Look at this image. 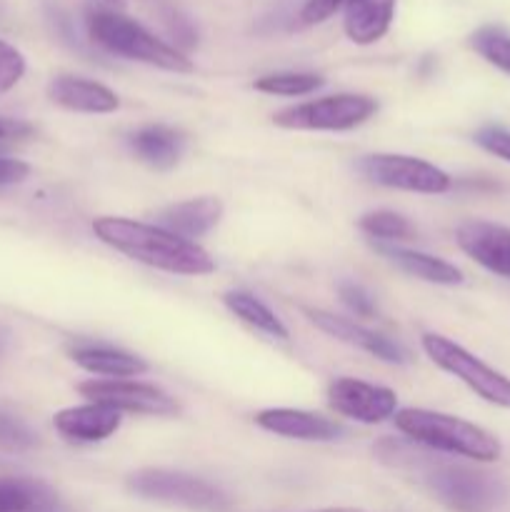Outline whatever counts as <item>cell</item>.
<instances>
[{"instance_id":"cell-13","label":"cell","mask_w":510,"mask_h":512,"mask_svg":"<svg viewBox=\"0 0 510 512\" xmlns=\"http://www.w3.org/2000/svg\"><path fill=\"white\" fill-rule=\"evenodd\" d=\"M120 423L123 418L118 410L100 403L65 408L53 418L55 430L70 443H103L110 435L118 433Z\"/></svg>"},{"instance_id":"cell-30","label":"cell","mask_w":510,"mask_h":512,"mask_svg":"<svg viewBox=\"0 0 510 512\" xmlns=\"http://www.w3.org/2000/svg\"><path fill=\"white\" fill-rule=\"evenodd\" d=\"M345 5V0H305L303 10H300V18L305 25H318L325 23L330 15L338 13Z\"/></svg>"},{"instance_id":"cell-28","label":"cell","mask_w":510,"mask_h":512,"mask_svg":"<svg viewBox=\"0 0 510 512\" xmlns=\"http://www.w3.org/2000/svg\"><path fill=\"white\" fill-rule=\"evenodd\" d=\"M475 143L495 158L510 163V130L498 128V125H485L475 133Z\"/></svg>"},{"instance_id":"cell-32","label":"cell","mask_w":510,"mask_h":512,"mask_svg":"<svg viewBox=\"0 0 510 512\" xmlns=\"http://www.w3.org/2000/svg\"><path fill=\"white\" fill-rule=\"evenodd\" d=\"M35 133V128L25 120L15 118H0V140H23L30 138Z\"/></svg>"},{"instance_id":"cell-10","label":"cell","mask_w":510,"mask_h":512,"mask_svg":"<svg viewBox=\"0 0 510 512\" xmlns=\"http://www.w3.org/2000/svg\"><path fill=\"white\" fill-rule=\"evenodd\" d=\"M328 403L343 418L375 425L393 418L395 408H398V395L383 385H370L355 378H338L330 383Z\"/></svg>"},{"instance_id":"cell-6","label":"cell","mask_w":510,"mask_h":512,"mask_svg":"<svg viewBox=\"0 0 510 512\" xmlns=\"http://www.w3.org/2000/svg\"><path fill=\"white\" fill-rule=\"evenodd\" d=\"M375 113L378 100L370 95L338 93L278 110L273 123L288 130H353Z\"/></svg>"},{"instance_id":"cell-34","label":"cell","mask_w":510,"mask_h":512,"mask_svg":"<svg viewBox=\"0 0 510 512\" xmlns=\"http://www.w3.org/2000/svg\"><path fill=\"white\" fill-rule=\"evenodd\" d=\"M0 343H3V340H0Z\"/></svg>"},{"instance_id":"cell-20","label":"cell","mask_w":510,"mask_h":512,"mask_svg":"<svg viewBox=\"0 0 510 512\" xmlns=\"http://www.w3.org/2000/svg\"><path fill=\"white\" fill-rule=\"evenodd\" d=\"M380 253L388 260H393L400 270H405L413 278L425 280V283L435 285H460L463 283V273L460 268H455L453 263L443 258H435V255L420 253V250H408V248H380Z\"/></svg>"},{"instance_id":"cell-31","label":"cell","mask_w":510,"mask_h":512,"mask_svg":"<svg viewBox=\"0 0 510 512\" xmlns=\"http://www.w3.org/2000/svg\"><path fill=\"white\" fill-rule=\"evenodd\" d=\"M30 175V165L15 158H0V185H15Z\"/></svg>"},{"instance_id":"cell-4","label":"cell","mask_w":510,"mask_h":512,"mask_svg":"<svg viewBox=\"0 0 510 512\" xmlns=\"http://www.w3.org/2000/svg\"><path fill=\"white\" fill-rule=\"evenodd\" d=\"M425 483L440 503L455 512H503L510 500V488L500 475L470 465H430Z\"/></svg>"},{"instance_id":"cell-17","label":"cell","mask_w":510,"mask_h":512,"mask_svg":"<svg viewBox=\"0 0 510 512\" xmlns=\"http://www.w3.org/2000/svg\"><path fill=\"white\" fill-rule=\"evenodd\" d=\"M343 28L353 43L370 45L388 33L395 15V0H345Z\"/></svg>"},{"instance_id":"cell-7","label":"cell","mask_w":510,"mask_h":512,"mask_svg":"<svg viewBox=\"0 0 510 512\" xmlns=\"http://www.w3.org/2000/svg\"><path fill=\"white\" fill-rule=\"evenodd\" d=\"M128 488L135 495L148 500H158V503L168 505H183L188 510L200 512H228L230 500L223 490L215 485L205 483V480L195 478L188 473H175V470L163 468H148L138 470L130 475Z\"/></svg>"},{"instance_id":"cell-23","label":"cell","mask_w":510,"mask_h":512,"mask_svg":"<svg viewBox=\"0 0 510 512\" xmlns=\"http://www.w3.org/2000/svg\"><path fill=\"white\" fill-rule=\"evenodd\" d=\"M325 78L315 73H268L263 78L255 80V90L268 95H285V98H295V95H308L313 90L323 88Z\"/></svg>"},{"instance_id":"cell-1","label":"cell","mask_w":510,"mask_h":512,"mask_svg":"<svg viewBox=\"0 0 510 512\" xmlns=\"http://www.w3.org/2000/svg\"><path fill=\"white\" fill-rule=\"evenodd\" d=\"M93 233L118 253L150 265V268L165 270V273L210 275L215 270L208 250L195 245L193 240H185L160 228V225L103 215V218L93 220Z\"/></svg>"},{"instance_id":"cell-14","label":"cell","mask_w":510,"mask_h":512,"mask_svg":"<svg viewBox=\"0 0 510 512\" xmlns=\"http://www.w3.org/2000/svg\"><path fill=\"white\" fill-rule=\"evenodd\" d=\"M255 423L263 430L283 438L293 440H315V443H325V440H335L343 435L335 420L323 418V415L308 413V410H293V408H270L260 410L255 415Z\"/></svg>"},{"instance_id":"cell-24","label":"cell","mask_w":510,"mask_h":512,"mask_svg":"<svg viewBox=\"0 0 510 512\" xmlns=\"http://www.w3.org/2000/svg\"><path fill=\"white\" fill-rule=\"evenodd\" d=\"M470 45H473L480 58H485L490 65L510 75V35L505 30L485 25V28H478L470 35Z\"/></svg>"},{"instance_id":"cell-25","label":"cell","mask_w":510,"mask_h":512,"mask_svg":"<svg viewBox=\"0 0 510 512\" xmlns=\"http://www.w3.org/2000/svg\"><path fill=\"white\" fill-rule=\"evenodd\" d=\"M360 228L380 240H410L415 235V225L408 218L393 210H373L360 218Z\"/></svg>"},{"instance_id":"cell-27","label":"cell","mask_w":510,"mask_h":512,"mask_svg":"<svg viewBox=\"0 0 510 512\" xmlns=\"http://www.w3.org/2000/svg\"><path fill=\"white\" fill-rule=\"evenodd\" d=\"M25 75V58L15 45L0 40V93H8L10 88L20 83Z\"/></svg>"},{"instance_id":"cell-15","label":"cell","mask_w":510,"mask_h":512,"mask_svg":"<svg viewBox=\"0 0 510 512\" xmlns=\"http://www.w3.org/2000/svg\"><path fill=\"white\" fill-rule=\"evenodd\" d=\"M48 95L55 105L75 113H113L120 100L108 85L78 75H58L48 85Z\"/></svg>"},{"instance_id":"cell-8","label":"cell","mask_w":510,"mask_h":512,"mask_svg":"<svg viewBox=\"0 0 510 512\" xmlns=\"http://www.w3.org/2000/svg\"><path fill=\"white\" fill-rule=\"evenodd\" d=\"M358 168L370 183L385 185V188L423 195H440L450 188V175L445 170L435 168L433 163H425V160L410 158V155H368L360 160Z\"/></svg>"},{"instance_id":"cell-33","label":"cell","mask_w":510,"mask_h":512,"mask_svg":"<svg viewBox=\"0 0 510 512\" xmlns=\"http://www.w3.org/2000/svg\"><path fill=\"white\" fill-rule=\"evenodd\" d=\"M315 512H363V510H353V508H328V510H315Z\"/></svg>"},{"instance_id":"cell-9","label":"cell","mask_w":510,"mask_h":512,"mask_svg":"<svg viewBox=\"0 0 510 512\" xmlns=\"http://www.w3.org/2000/svg\"><path fill=\"white\" fill-rule=\"evenodd\" d=\"M78 393L88 398L90 403L108 405V408H115L118 413L128 410V413L170 418V415H178L180 410L178 403L165 390L148 383H135V380H88V383L78 385Z\"/></svg>"},{"instance_id":"cell-11","label":"cell","mask_w":510,"mask_h":512,"mask_svg":"<svg viewBox=\"0 0 510 512\" xmlns=\"http://www.w3.org/2000/svg\"><path fill=\"white\" fill-rule=\"evenodd\" d=\"M303 313L308 315V320L315 325V328L333 335V338L343 340V343L355 345V348L365 350V353L375 355L378 360H385V363H395V365H405L410 360L408 350H405L403 345L385 338V335L375 333V330L363 328V325L353 323V320L340 318V315L328 313V310H315V308H303Z\"/></svg>"},{"instance_id":"cell-5","label":"cell","mask_w":510,"mask_h":512,"mask_svg":"<svg viewBox=\"0 0 510 512\" xmlns=\"http://www.w3.org/2000/svg\"><path fill=\"white\" fill-rule=\"evenodd\" d=\"M423 350L438 368L455 375L460 383L468 385L485 403H493L498 408L510 410V378H505L503 373H498V370L485 365L480 358H475L463 345L453 343L445 335L425 333Z\"/></svg>"},{"instance_id":"cell-12","label":"cell","mask_w":510,"mask_h":512,"mask_svg":"<svg viewBox=\"0 0 510 512\" xmlns=\"http://www.w3.org/2000/svg\"><path fill=\"white\" fill-rule=\"evenodd\" d=\"M458 248L468 258L500 278H510V228L485 220L463 223L455 233Z\"/></svg>"},{"instance_id":"cell-18","label":"cell","mask_w":510,"mask_h":512,"mask_svg":"<svg viewBox=\"0 0 510 512\" xmlns=\"http://www.w3.org/2000/svg\"><path fill=\"white\" fill-rule=\"evenodd\" d=\"M70 358L88 373L108 375V378H135V375L148 373V363L143 358L108 348V345H75L70 350Z\"/></svg>"},{"instance_id":"cell-26","label":"cell","mask_w":510,"mask_h":512,"mask_svg":"<svg viewBox=\"0 0 510 512\" xmlns=\"http://www.w3.org/2000/svg\"><path fill=\"white\" fill-rule=\"evenodd\" d=\"M35 445H38V438H35L33 430L20 423V420H15L13 415L0 410V450H5V453H25V450H33Z\"/></svg>"},{"instance_id":"cell-22","label":"cell","mask_w":510,"mask_h":512,"mask_svg":"<svg viewBox=\"0 0 510 512\" xmlns=\"http://www.w3.org/2000/svg\"><path fill=\"white\" fill-rule=\"evenodd\" d=\"M223 303L228 305L230 313L238 315L243 323H248L250 328L260 330V333L270 335V338L288 340V328L283 325V320L273 313L265 303H260L255 295L245 293V290H230L223 295Z\"/></svg>"},{"instance_id":"cell-3","label":"cell","mask_w":510,"mask_h":512,"mask_svg":"<svg viewBox=\"0 0 510 512\" xmlns=\"http://www.w3.org/2000/svg\"><path fill=\"white\" fill-rule=\"evenodd\" d=\"M88 33L100 48L120 58L155 65L170 73H193V63L178 48L160 40L140 23L118 10H95L88 15Z\"/></svg>"},{"instance_id":"cell-29","label":"cell","mask_w":510,"mask_h":512,"mask_svg":"<svg viewBox=\"0 0 510 512\" xmlns=\"http://www.w3.org/2000/svg\"><path fill=\"white\" fill-rule=\"evenodd\" d=\"M338 293H340V300H343V303L348 305V308L353 310L355 315H360V318H373V315H375L373 298H370V295L365 293L360 285L340 283Z\"/></svg>"},{"instance_id":"cell-2","label":"cell","mask_w":510,"mask_h":512,"mask_svg":"<svg viewBox=\"0 0 510 512\" xmlns=\"http://www.w3.org/2000/svg\"><path fill=\"white\" fill-rule=\"evenodd\" d=\"M395 428L415 443L440 453L460 455L475 463H495L503 453L500 440L480 425L455 415L423 408H405L395 413Z\"/></svg>"},{"instance_id":"cell-21","label":"cell","mask_w":510,"mask_h":512,"mask_svg":"<svg viewBox=\"0 0 510 512\" xmlns=\"http://www.w3.org/2000/svg\"><path fill=\"white\" fill-rule=\"evenodd\" d=\"M58 498L40 480L0 478V512H53Z\"/></svg>"},{"instance_id":"cell-16","label":"cell","mask_w":510,"mask_h":512,"mask_svg":"<svg viewBox=\"0 0 510 512\" xmlns=\"http://www.w3.org/2000/svg\"><path fill=\"white\" fill-rule=\"evenodd\" d=\"M220 218H223V203L218 198H195L165 208L160 213V228L190 240L210 233Z\"/></svg>"},{"instance_id":"cell-19","label":"cell","mask_w":510,"mask_h":512,"mask_svg":"<svg viewBox=\"0 0 510 512\" xmlns=\"http://www.w3.org/2000/svg\"><path fill=\"white\" fill-rule=\"evenodd\" d=\"M135 155L153 168H173L185 150V138L180 130L168 125H145L130 138Z\"/></svg>"}]
</instances>
